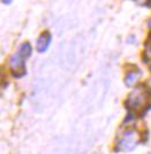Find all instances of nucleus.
Segmentation results:
<instances>
[{"instance_id": "nucleus-1", "label": "nucleus", "mask_w": 151, "mask_h": 154, "mask_svg": "<svg viewBox=\"0 0 151 154\" xmlns=\"http://www.w3.org/2000/svg\"><path fill=\"white\" fill-rule=\"evenodd\" d=\"M151 101V91L145 85H140L127 98V107L134 112H143Z\"/></svg>"}, {"instance_id": "nucleus-2", "label": "nucleus", "mask_w": 151, "mask_h": 154, "mask_svg": "<svg viewBox=\"0 0 151 154\" xmlns=\"http://www.w3.org/2000/svg\"><path fill=\"white\" fill-rule=\"evenodd\" d=\"M31 54V46L29 43H23L17 52L9 59V68L15 77H22L26 74V60Z\"/></svg>"}, {"instance_id": "nucleus-3", "label": "nucleus", "mask_w": 151, "mask_h": 154, "mask_svg": "<svg viewBox=\"0 0 151 154\" xmlns=\"http://www.w3.org/2000/svg\"><path fill=\"white\" fill-rule=\"evenodd\" d=\"M140 140H141V136L136 130H127L119 138L118 149L124 152L131 151L136 147Z\"/></svg>"}, {"instance_id": "nucleus-4", "label": "nucleus", "mask_w": 151, "mask_h": 154, "mask_svg": "<svg viewBox=\"0 0 151 154\" xmlns=\"http://www.w3.org/2000/svg\"><path fill=\"white\" fill-rule=\"evenodd\" d=\"M51 33L49 31H45L43 32L42 35H40L38 39H37V44H36V48H37V51L39 52V53H44V52L49 48V46H50V43H51Z\"/></svg>"}, {"instance_id": "nucleus-5", "label": "nucleus", "mask_w": 151, "mask_h": 154, "mask_svg": "<svg viewBox=\"0 0 151 154\" xmlns=\"http://www.w3.org/2000/svg\"><path fill=\"white\" fill-rule=\"evenodd\" d=\"M142 76V72L140 70H131L126 74L125 83L127 86H133L137 83V81Z\"/></svg>"}, {"instance_id": "nucleus-6", "label": "nucleus", "mask_w": 151, "mask_h": 154, "mask_svg": "<svg viewBox=\"0 0 151 154\" xmlns=\"http://www.w3.org/2000/svg\"><path fill=\"white\" fill-rule=\"evenodd\" d=\"M134 2H136L138 6L142 7H150L151 6V0H133Z\"/></svg>"}, {"instance_id": "nucleus-7", "label": "nucleus", "mask_w": 151, "mask_h": 154, "mask_svg": "<svg viewBox=\"0 0 151 154\" xmlns=\"http://www.w3.org/2000/svg\"><path fill=\"white\" fill-rule=\"evenodd\" d=\"M145 55L148 59H151V37L146 42V45H145Z\"/></svg>"}, {"instance_id": "nucleus-8", "label": "nucleus", "mask_w": 151, "mask_h": 154, "mask_svg": "<svg viewBox=\"0 0 151 154\" xmlns=\"http://www.w3.org/2000/svg\"><path fill=\"white\" fill-rule=\"evenodd\" d=\"M2 1V4H5V5H11L12 2H13V0H1Z\"/></svg>"}, {"instance_id": "nucleus-9", "label": "nucleus", "mask_w": 151, "mask_h": 154, "mask_svg": "<svg viewBox=\"0 0 151 154\" xmlns=\"http://www.w3.org/2000/svg\"><path fill=\"white\" fill-rule=\"evenodd\" d=\"M149 26H150V28H151V22H150V23H149Z\"/></svg>"}, {"instance_id": "nucleus-10", "label": "nucleus", "mask_w": 151, "mask_h": 154, "mask_svg": "<svg viewBox=\"0 0 151 154\" xmlns=\"http://www.w3.org/2000/svg\"><path fill=\"white\" fill-rule=\"evenodd\" d=\"M150 70H151V64H150Z\"/></svg>"}]
</instances>
